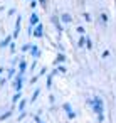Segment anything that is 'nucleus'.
I'll use <instances>...</instances> for the list:
<instances>
[]
</instances>
